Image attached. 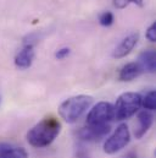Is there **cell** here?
<instances>
[{
    "label": "cell",
    "instance_id": "obj_1",
    "mask_svg": "<svg viewBox=\"0 0 156 158\" xmlns=\"http://www.w3.org/2000/svg\"><path fill=\"white\" fill-rule=\"evenodd\" d=\"M61 131L60 121L54 117H46L36 124L27 132V141L31 146L43 148L54 142Z\"/></svg>",
    "mask_w": 156,
    "mask_h": 158
},
{
    "label": "cell",
    "instance_id": "obj_2",
    "mask_svg": "<svg viewBox=\"0 0 156 158\" xmlns=\"http://www.w3.org/2000/svg\"><path fill=\"white\" fill-rule=\"evenodd\" d=\"M93 103V97L87 94H79L64 101L59 107V114L66 123H76L87 109L90 108Z\"/></svg>",
    "mask_w": 156,
    "mask_h": 158
},
{
    "label": "cell",
    "instance_id": "obj_3",
    "mask_svg": "<svg viewBox=\"0 0 156 158\" xmlns=\"http://www.w3.org/2000/svg\"><path fill=\"white\" fill-rule=\"evenodd\" d=\"M142 106V96L135 92H124L118 96L114 113L116 120H126L133 117Z\"/></svg>",
    "mask_w": 156,
    "mask_h": 158
},
{
    "label": "cell",
    "instance_id": "obj_4",
    "mask_svg": "<svg viewBox=\"0 0 156 158\" xmlns=\"http://www.w3.org/2000/svg\"><path fill=\"white\" fill-rule=\"evenodd\" d=\"M131 141V132L127 124H119L116 127L115 132L105 141L104 151L107 155H114L122 148H124Z\"/></svg>",
    "mask_w": 156,
    "mask_h": 158
},
{
    "label": "cell",
    "instance_id": "obj_5",
    "mask_svg": "<svg viewBox=\"0 0 156 158\" xmlns=\"http://www.w3.org/2000/svg\"><path fill=\"white\" fill-rule=\"evenodd\" d=\"M114 119V106L109 102H99L88 113L87 125H105Z\"/></svg>",
    "mask_w": 156,
    "mask_h": 158
},
{
    "label": "cell",
    "instance_id": "obj_6",
    "mask_svg": "<svg viewBox=\"0 0 156 158\" xmlns=\"http://www.w3.org/2000/svg\"><path fill=\"white\" fill-rule=\"evenodd\" d=\"M111 127L110 124L105 125H87L85 127H82L77 131V136L82 141H88V142H94V141H100L103 140L109 132Z\"/></svg>",
    "mask_w": 156,
    "mask_h": 158
},
{
    "label": "cell",
    "instance_id": "obj_7",
    "mask_svg": "<svg viewBox=\"0 0 156 158\" xmlns=\"http://www.w3.org/2000/svg\"><path fill=\"white\" fill-rule=\"evenodd\" d=\"M34 47L31 44H25V47L16 54L15 56V65L17 69L25 70L28 69L34 60Z\"/></svg>",
    "mask_w": 156,
    "mask_h": 158
},
{
    "label": "cell",
    "instance_id": "obj_8",
    "mask_svg": "<svg viewBox=\"0 0 156 158\" xmlns=\"http://www.w3.org/2000/svg\"><path fill=\"white\" fill-rule=\"evenodd\" d=\"M138 40H139V33L138 32L127 36L124 40H121V43L115 48V50L112 53V56L116 58V59H121V58L127 56L133 50V48L137 45Z\"/></svg>",
    "mask_w": 156,
    "mask_h": 158
},
{
    "label": "cell",
    "instance_id": "obj_9",
    "mask_svg": "<svg viewBox=\"0 0 156 158\" xmlns=\"http://www.w3.org/2000/svg\"><path fill=\"white\" fill-rule=\"evenodd\" d=\"M153 121H154V117L150 112H148V110L140 112L138 114V126L134 131L135 139H142L148 132V130L151 127Z\"/></svg>",
    "mask_w": 156,
    "mask_h": 158
},
{
    "label": "cell",
    "instance_id": "obj_10",
    "mask_svg": "<svg viewBox=\"0 0 156 158\" xmlns=\"http://www.w3.org/2000/svg\"><path fill=\"white\" fill-rule=\"evenodd\" d=\"M139 66L142 68L143 71L154 74L156 70V54L155 50L153 49H148L140 53L139 55V61H138Z\"/></svg>",
    "mask_w": 156,
    "mask_h": 158
},
{
    "label": "cell",
    "instance_id": "obj_11",
    "mask_svg": "<svg viewBox=\"0 0 156 158\" xmlns=\"http://www.w3.org/2000/svg\"><path fill=\"white\" fill-rule=\"evenodd\" d=\"M142 73H143V70L138 63H128L121 69L118 79L121 81H124V82H129L132 80L137 79Z\"/></svg>",
    "mask_w": 156,
    "mask_h": 158
},
{
    "label": "cell",
    "instance_id": "obj_12",
    "mask_svg": "<svg viewBox=\"0 0 156 158\" xmlns=\"http://www.w3.org/2000/svg\"><path fill=\"white\" fill-rule=\"evenodd\" d=\"M0 158H28V153L22 147H11L10 145H0Z\"/></svg>",
    "mask_w": 156,
    "mask_h": 158
},
{
    "label": "cell",
    "instance_id": "obj_13",
    "mask_svg": "<svg viewBox=\"0 0 156 158\" xmlns=\"http://www.w3.org/2000/svg\"><path fill=\"white\" fill-rule=\"evenodd\" d=\"M142 106L144 109L154 110L156 107V93L155 91H149L144 97H142Z\"/></svg>",
    "mask_w": 156,
    "mask_h": 158
},
{
    "label": "cell",
    "instance_id": "obj_14",
    "mask_svg": "<svg viewBox=\"0 0 156 158\" xmlns=\"http://www.w3.org/2000/svg\"><path fill=\"white\" fill-rule=\"evenodd\" d=\"M114 21H115L114 14L110 12V11H105V12H103V14L99 16V22H100V25L104 26V27L111 26V25L114 23Z\"/></svg>",
    "mask_w": 156,
    "mask_h": 158
},
{
    "label": "cell",
    "instance_id": "obj_15",
    "mask_svg": "<svg viewBox=\"0 0 156 158\" xmlns=\"http://www.w3.org/2000/svg\"><path fill=\"white\" fill-rule=\"evenodd\" d=\"M112 1L117 9H124L129 4H135L140 7H143V5H144V0H112Z\"/></svg>",
    "mask_w": 156,
    "mask_h": 158
},
{
    "label": "cell",
    "instance_id": "obj_16",
    "mask_svg": "<svg viewBox=\"0 0 156 158\" xmlns=\"http://www.w3.org/2000/svg\"><path fill=\"white\" fill-rule=\"evenodd\" d=\"M146 38L150 42H155L156 40V22H153L150 25V27L146 30Z\"/></svg>",
    "mask_w": 156,
    "mask_h": 158
},
{
    "label": "cell",
    "instance_id": "obj_17",
    "mask_svg": "<svg viewBox=\"0 0 156 158\" xmlns=\"http://www.w3.org/2000/svg\"><path fill=\"white\" fill-rule=\"evenodd\" d=\"M68 55H70V49H68V48H61V49H59V50L55 53V56H56V59H59V60H62V59L67 58Z\"/></svg>",
    "mask_w": 156,
    "mask_h": 158
},
{
    "label": "cell",
    "instance_id": "obj_18",
    "mask_svg": "<svg viewBox=\"0 0 156 158\" xmlns=\"http://www.w3.org/2000/svg\"><path fill=\"white\" fill-rule=\"evenodd\" d=\"M76 157L77 158H90L89 157L88 151H87L85 148H83V147H79V148L77 150V152H76Z\"/></svg>",
    "mask_w": 156,
    "mask_h": 158
}]
</instances>
